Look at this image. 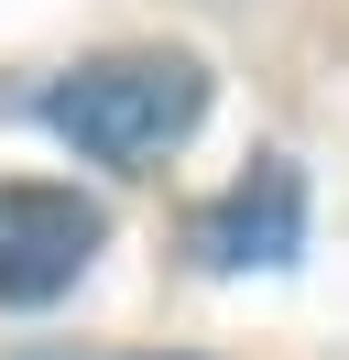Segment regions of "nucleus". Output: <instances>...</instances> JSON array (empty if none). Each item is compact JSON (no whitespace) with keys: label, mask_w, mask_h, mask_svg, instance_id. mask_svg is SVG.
I'll return each instance as SVG.
<instances>
[{"label":"nucleus","mask_w":349,"mask_h":360,"mask_svg":"<svg viewBox=\"0 0 349 360\" xmlns=\"http://www.w3.org/2000/svg\"><path fill=\"white\" fill-rule=\"evenodd\" d=\"M44 120L77 142L87 164H153L208 120V66L174 44H120V55H87L44 88Z\"/></svg>","instance_id":"1"},{"label":"nucleus","mask_w":349,"mask_h":360,"mask_svg":"<svg viewBox=\"0 0 349 360\" xmlns=\"http://www.w3.org/2000/svg\"><path fill=\"white\" fill-rule=\"evenodd\" d=\"M109 240V207L77 186H0V306H55Z\"/></svg>","instance_id":"2"},{"label":"nucleus","mask_w":349,"mask_h":360,"mask_svg":"<svg viewBox=\"0 0 349 360\" xmlns=\"http://www.w3.org/2000/svg\"><path fill=\"white\" fill-rule=\"evenodd\" d=\"M295 240H305V186H295V164H251V175L196 219V251H208V262H284Z\"/></svg>","instance_id":"3"}]
</instances>
